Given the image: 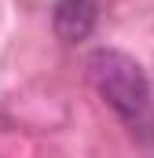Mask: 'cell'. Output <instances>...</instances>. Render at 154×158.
<instances>
[{
    "mask_svg": "<svg viewBox=\"0 0 154 158\" xmlns=\"http://www.w3.org/2000/svg\"><path fill=\"white\" fill-rule=\"evenodd\" d=\"M84 70H88V85L95 88V96L114 110L117 118L132 129H140L147 114H151V99L154 88L147 70L121 48H95L88 59H84Z\"/></svg>",
    "mask_w": 154,
    "mask_h": 158,
    "instance_id": "cell-1",
    "label": "cell"
},
{
    "mask_svg": "<svg viewBox=\"0 0 154 158\" xmlns=\"http://www.w3.org/2000/svg\"><path fill=\"white\" fill-rule=\"evenodd\" d=\"M95 15H99L95 0H59L51 22H55V33L66 44H77V40H84L95 30Z\"/></svg>",
    "mask_w": 154,
    "mask_h": 158,
    "instance_id": "cell-2",
    "label": "cell"
}]
</instances>
